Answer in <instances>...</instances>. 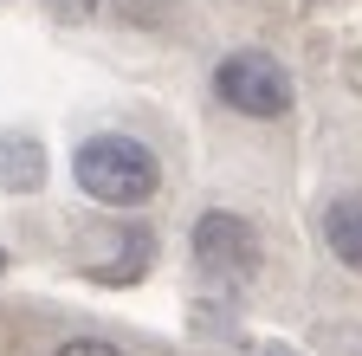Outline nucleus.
Segmentation results:
<instances>
[{
    "mask_svg": "<svg viewBox=\"0 0 362 356\" xmlns=\"http://www.w3.org/2000/svg\"><path fill=\"white\" fill-rule=\"evenodd\" d=\"M194 259L207 272H220V279H246L259 265V234L240 214H201L194 220Z\"/></svg>",
    "mask_w": 362,
    "mask_h": 356,
    "instance_id": "obj_3",
    "label": "nucleus"
},
{
    "mask_svg": "<svg viewBox=\"0 0 362 356\" xmlns=\"http://www.w3.org/2000/svg\"><path fill=\"white\" fill-rule=\"evenodd\" d=\"M52 356H123L117 343H98V337H71V343H59Z\"/></svg>",
    "mask_w": 362,
    "mask_h": 356,
    "instance_id": "obj_5",
    "label": "nucleus"
},
{
    "mask_svg": "<svg viewBox=\"0 0 362 356\" xmlns=\"http://www.w3.org/2000/svg\"><path fill=\"white\" fill-rule=\"evenodd\" d=\"M214 91L240 117H285L291 110V71L279 59H265V52H233V59H220Z\"/></svg>",
    "mask_w": 362,
    "mask_h": 356,
    "instance_id": "obj_2",
    "label": "nucleus"
},
{
    "mask_svg": "<svg viewBox=\"0 0 362 356\" xmlns=\"http://www.w3.org/2000/svg\"><path fill=\"white\" fill-rule=\"evenodd\" d=\"M71 182L98 207H143L162 188V168L136 137H90L71 156Z\"/></svg>",
    "mask_w": 362,
    "mask_h": 356,
    "instance_id": "obj_1",
    "label": "nucleus"
},
{
    "mask_svg": "<svg viewBox=\"0 0 362 356\" xmlns=\"http://www.w3.org/2000/svg\"><path fill=\"white\" fill-rule=\"evenodd\" d=\"M324 246L349 272H362V195H343V201L324 207Z\"/></svg>",
    "mask_w": 362,
    "mask_h": 356,
    "instance_id": "obj_4",
    "label": "nucleus"
}]
</instances>
